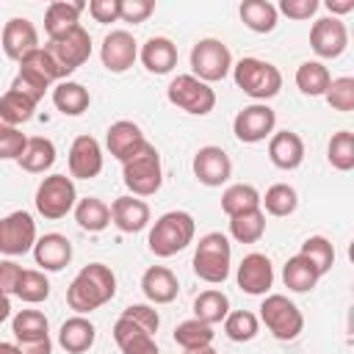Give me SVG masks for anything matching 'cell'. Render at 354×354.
<instances>
[{
	"instance_id": "6",
	"label": "cell",
	"mask_w": 354,
	"mask_h": 354,
	"mask_svg": "<svg viewBox=\"0 0 354 354\" xmlns=\"http://www.w3.org/2000/svg\"><path fill=\"white\" fill-rule=\"evenodd\" d=\"M260 321L277 340H296L304 329V315L301 310L282 293H266L260 304Z\"/></svg>"
},
{
	"instance_id": "18",
	"label": "cell",
	"mask_w": 354,
	"mask_h": 354,
	"mask_svg": "<svg viewBox=\"0 0 354 354\" xmlns=\"http://www.w3.org/2000/svg\"><path fill=\"white\" fill-rule=\"evenodd\" d=\"M102 171V147L94 136H77L69 147V177L94 180Z\"/></svg>"
},
{
	"instance_id": "43",
	"label": "cell",
	"mask_w": 354,
	"mask_h": 354,
	"mask_svg": "<svg viewBox=\"0 0 354 354\" xmlns=\"http://www.w3.org/2000/svg\"><path fill=\"white\" fill-rule=\"evenodd\" d=\"M299 254H301V257H307V260L318 268V274H321V277L335 266V246H332V241H329V238H324V235H310V238H304V243H301Z\"/></svg>"
},
{
	"instance_id": "57",
	"label": "cell",
	"mask_w": 354,
	"mask_h": 354,
	"mask_svg": "<svg viewBox=\"0 0 354 354\" xmlns=\"http://www.w3.org/2000/svg\"><path fill=\"white\" fill-rule=\"evenodd\" d=\"M0 354H19L17 343H0Z\"/></svg>"
},
{
	"instance_id": "29",
	"label": "cell",
	"mask_w": 354,
	"mask_h": 354,
	"mask_svg": "<svg viewBox=\"0 0 354 354\" xmlns=\"http://www.w3.org/2000/svg\"><path fill=\"white\" fill-rule=\"evenodd\" d=\"M53 105L64 113V116H80L88 111L91 105V94L83 83H75V80H61L55 88H53Z\"/></svg>"
},
{
	"instance_id": "9",
	"label": "cell",
	"mask_w": 354,
	"mask_h": 354,
	"mask_svg": "<svg viewBox=\"0 0 354 354\" xmlns=\"http://www.w3.org/2000/svg\"><path fill=\"white\" fill-rule=\"evenodd\" d=\"M166 97H169V102L174 108H180V111H185L191 116H205V113H210L216 108V91L207 83H202L199 77H194V75H177L169 83Z\"/></svg>"
},
{
	"instance_id": "4",
	"label": "cell",
	"mask_w": 354,
	"mask_h": 354,
	"mask_svg": "<svg viewBox=\"0 0 354 354\" xmlns=\"http://www.w3.org/2000/svg\"><path fill=\"white\" fill-rule=\"evenodd\" d=\"M122 180L130 191V196H152L158 194L160 183H163V163H160V152L147 141L130 160L122 163Z\"/></svg>"
},
{
	"instance_id": "11",
	"label": "cell",
	"mask_w": 354,
	"mask_h": 354,
	"mask_svg": "<svg viewBox=\"0 0 354 354\" xmlns=\"http://www.w3.org/2000/svg\"><path fill=\"white\" fill-rule=\"evenodd\" d=\"M36 221L28 210H14L0 218V254L17 257L25 252H33L36 243Z\"/></svg>"
},
{
	"instance_id": "35",
	"label": "cell",
	"mask_w": 354,
	"mask_h": 354,
	"mask_svg": "<svg viewBox=\"0 0 354 354\" xmlns=\"http://www.w3.org/2000/svg\"><path fill=\"white\" fill-rule=\"evenodd\" d=\"M329 80L332 75L321 61H304L296 69V86L307 97H324V91L329 88Z\"/></svg>"
},
{
	"instance_id": "51",
	"label": "cell",
	"mask_w": 354,
	"mask_h": 354,
	"mask_svg": "<svg viewBox=\"0 0 354 354\" xmlns=\"http://www.w3.org/2000/svg\"><path fill=\"white\" fill-rule=\"evenodd\" d=\"M318 0H279L277 11H282L288 19H310L315 11H318Z\"/></svg>"
},
{
	"instance_id": "58",
	"label": "cell",
	"mask_w": 354,
	"mask_h": 354,
	"mask_svg": "<svg viewBox=\"0 0 354 354\" xmlns=\"http://www.w3.org/2000/svg\"><path fill=\"white\" fill-rule=\"evenodd\" d=\"M185 354H216L213 346H202V348H194V351H185Z\"/></svg>"
},
{
	"instance_id": "48",
	"label": "cell",
	"mask_w": 354,
	"mask_h": 354,
	"mask_svg": "<svg viewBox=\"0 0 354 354\" xmlns=\"http://www.w3.org/2000/svg\"><path fill=\"white\" fill-rule=\"evenodd\" d=\"M28 136L19 127L11 124H0V160H17L25 149Z\"/></svg>"
},
{
	"instance_id": "50",
	"label": "cell",
	"mask_w": 354,
	"mask_h": 354,
	"mask_svg": "<svg viewBox=\"0 0 354 354\" xmlns=\"http://www.w3.org/2000/svg\"><path fill=\"white\" fill-rule=\"evenodd\" d=\"M122 315L130 318L133 324H138V326H141L144 332H149V335H155L158 326H160V315H158V310H155L152 304H130V307L122 310Z\"/></svg>"
},
{
	"instance_id": "14",
	"label": "cell",
	"mask_w": 354,
	"mask_h": 354,
	"mask_svg": "<svg viewBox=\"0 0 354 354\" xmlns=\"http://www.w3.org/2000/svg\"><path fill=\"white\" fill-rule=\"evenodd\" d=\"M310 47L318 58H337L348 47V30L337 17H321L310 28Z\"/></svg>"
},
{
	"instance_id": "36",
	"label": "cell",
	"mask_w": 354,
	"mask_h": 354,
	"mask_svg": "<svg viewBox=\"0 0 354 354\" xmlns=\"http://www.w3.org/2000/svg\"><path fill=\"white\" fill-rule=\"evenodd\" d=\"M260 205L266 207L268 216L282 218V216H290L299 207V194L288 183H274L266 194H260Z\"/></svg>"
},
{
	"instance_id": "2",
	"label": "cell",
	"mask_w": 354,
	"mask_h": 354,
	"mask_svg": "<svg viewBox=\"0 0 354 354\" xmlns=\"http://www.w3.org/2000/svg\"><path fill=\"white\" fill-rule=\"evenodd\" d=\"M232 77H235V86L252 97L254 102H266L271 97L279 94L282 88V72L271 64V61H263V58H254V55H246L241 61L232 64Z\"/></svg>"
},
{
	"instance_id": "7",
	"label": "cell",
	"mask_w": 354,
	"mask_h": 354,
	"mask_svg": "<svg viewBox=\"0 0 354 354\" xmlns=\"http://www.w3.org/2000/svg\"><path fill=\"white\" fill-rule=\"evenodd\" d=\"M232 72V53L221 39H199L191 47V75L199 77L202 83H216L224 80Z\"/></svg>"
},
{
	"instance_id": "25",
	"label": "cell",
	"mask_w": 354,
	"mask_h": 354,
	"mask_svg": "<svg viewBox=\"0 0 354 354\" xmlns=\"http://www.w3.org/2000/svg\"><path fill=\"white\" fill-rule=\"evenodd\" d=\"M141 290L152 304H169L180 293V282L171 268L166 266H149L141 277Z\"/></svg>"
},
{
	"instance_id": "38",
	"label": "cell",
	"mask_w": 354,
	"mask_h": 354,
	"mask_svg": "<svg viewBox=\"0 0 354 354\" xmlns=\"http://www.w3.org/2000/svg\"><path fill=\"white\" fill-rule=\"evenodd\" d=\"M47 329H50V324H47V315L41 310H19L14 315V321H11V332H14L17 343L50 337Z\"/></svg>"
},
{
	"instance_id": "23",
	"label": "cell",
	"mask_w": 354,
	"mask_h": 354,
	"mask_svg": "<svg viewBox=\"0 0 354 354\" xmlns=\"http://www.w3.org/2000/svg\"><path fill=\"white\" fill-rule=\"evenodd\" d=\"M86 11V3L80 0H53L44 11V30L50 39H61L72 28L80 25V14Z\"/></svg>"
},
{
	"instance_id": "20",
	"label": "cell",
	"mask_w": 354,
	"mask_h": 354,
	"mask_svg": "<svg viewBox=\"0 0 354 354\" xmlns=\"http://www.w3.org/2000/svg\"><path fill=\"white\" fill-rule=\"evenodd\" d=\"M268 160L282 169V171H293L301 166L304 160V141L299 133L293 130H279V133H271L268 138Z\"/></svg>"
},
{
	"instance_id": "45",
	"label": "cell",
	"mask_w": 354,
	"mask_h": 354,
	"mask_svg": "<svg viewBox=\"0 0 354 354\" xmlns=\"http://www.w3.org/2000/svg\"><path fill=\"white\" fill-rule=\"evenodd\" d=\"M326 158L337 171H351L354 169V133L351 130H337L329 138Z\"/></svg>"
},
{
	"instance_id": "1",
	"label": "cell",
	"mask_w": 354,
	"mask_h": 354,
	"mask_svg": "<svg viewBox=\"0 0 354 354\" xmlns=\"http://www.w3.org/2000/svg\"><path fill=\"white\" fill-rule=\"evenodd\" d=\"M116 296V274L105 263L83 266L66 288V304L77 315H88Z\"/></svg>"
},
{
	"instance_id": "21",
	"label": "cell",
	"mask_w": 354,
	"mask_h": 354,
	"mask_svg": "<svg viewBox=\"0 0 354 354\" xmlns=\"http://www.w3.org/2000/svg\"><path fill=\"white\" fill-rule=\"evenodd\" d=\"M111 224L122 232H141L149 224V205L138 196H116L111 202Z\"/></svg>"
},
{
	"instance_id": "12",
	"label": "cell",
	"mask_w": 354,
	"mask_h": 354,
	"mask_svg": "<svg viewBox=\"0 0 354 354\" xmlns=\"http://www.w3.org/2000/svg\"><path fill=\"white\" fill-rule=\"evenodd\" d=\"M274 127H277V113L266 102H252V105L241 108L232 122V133L243 144H257V141L271 138Z\"/></svg>"
},
{
	"instance_id": "24",
	"label": "cell",
	"mask_w": 354,
	"mask_h": 354,
	"mask_svg": "<svg viewBox=\"0 0 354 354\" xmlns=\"http://www.w3.org/2000/svg\"><path fill=\"white\" fill-rule=\"evenodd\" d=\"M138 58L147 72L152 75H169L177 66V44L166 36H152L138 50Z\"/></svg>"
},
{
	"instance_id": "26",
	"label": "cell",
	"mask_w": 354,
	"mask_h": 354,
	"mask_svg": "<svg viewBox=\"0 0 354 354\" xmlns=\"http://www.w3.org/2000/svg\"><path fill=\"white\" fill-rule=\"evenodd\" d=\"M97 340V329L86 315H72L58 329V346L66 354H86Z\"/></svg>"
},
{
	"instance_id": "47",
	"label": "cell",
	"mask_w": 354,
	"mask_h": 354,
	"mask_svg": "<svg viewBox=\"0 0 354 354\" xmlns=\"http://www.w3.org/2000/svg\"><path fill=\"white\" fill-rule=\"evenodd\" d=\"M11 88L14 91H19L22 97H28L30 102H41L44 100V91L50 88V83L47 80H41L39 75H33V72H28V69H19L17 75H14V80H11Z\"/></svg>"
},
{
	"instance_id": "59",
	"label": "cell",
	"mask_w": 354,
	"mask_h": 354,
	"mask_svg": "<svg viewBox=\"0 0 354 354\" xmlns=\"http://www.w3.org/2000/svg\"><path fill=\"white\" fill-rule=\"evenodd\" d=\"M0 124H3V122H0Z\"/></svg>"
},
{
	"instance_id": "37",
	"label": "cell",
	"mask_w": 354,
	"mask_h": 354,
	"mask_svg": "<svg viewBox=\"0 0 354 354\" xmlns=\"http://www.w3.org/2000/svg\"><path fill=\"white\" fill-rule=\"evenodd\" d=\"M266 232V213L257 207V210H246V213H238L230 218V235L238 241V243H257Z\"/></svg>"
},
{
	"instance_id": "22",
	"label": "cell",
	"mask_w": 354,
	"mask_h": 354,
	"mask_svg": "<svg viewBox=\"0 0 354 354\" xmlns=\"http://www.w3.org/2000/svg\"><path fill=\"white\" fill-rule=\"evenodd\" d=\"M33 257H36V266H41L44 271H61L72 263V243L61 232H47L36 238Z\"/></svg>"
},
{
	"instance_id": "41",
	"label": "cell",
	"mask_w": 354,
	"mask_h": 354,
	"mask_svg": "<svg viewBox=\"0 0 354 354\" xmlns=\"http://www.w3.org/2000/svg\"><path fill=\"white\" fill-rule=\"evenodd\" d=\"M33 111H36V102H30L28 97H22V94L14 91V88H8V91L0 97V122H3V124L19 127L22 122L33 119Z\"/></svg>"
},
{
	"instance_id": "49",
	"label": "cell",
	"mask_w": 354,
	"mask_h": 354,
	"mask_svg": "<svg viewBox=\"0 0 354 354\" xmlns=\"http://www.w3.org/2000/svg\"><path fill=\"white\" fill-rule=\"evenodd\" d=\"M155 14L152 0H119V19L130 25H141Z\"/></svg>"
},
{
	"instance_id": "30",
	"label": "cell",
	"mask_w": 354,
	"mask_h": 354,
	"mask_svg": "<svg viewBox=\"0 0 354 354\" xmlns=\"http://www.w3.org/2000/svg\"><path fill=\"white\" fill-rule=\"evenodd\" d=\"M318 279H321V274H318V268L307 257H301V254L288 257V263L282 268V282H285L288 290L307 293V290H313L318 285Z\"/></svg>"
},
{
	"instance_id": "15",
	"label": "cell",
	"mask_w": 354,
	"mask_h": 354,
	"mask_svg": "<svg viewBox=\"0 0 354 354\" xmlns=\"http://www.w3.org/2000/svg\"><path fill=\"white\" fill-rule=\"evenodd\" d=\"M100 58H102V66L108 72H113V75L127 72L136 64V58H138V44H136L133 33H127V30H111L102 39Z\"/></svg>"
},
{
	"instance_id": "32",
	"label": "cell",
	"mask_w": 354,
	"mask_h": 354,
	"mask_svg": "<svg viewBox=\"0 0 354 354\" xmlns=\"http://www.w3.org/2000/svg\"><path fill=\"white\" fill-rule=\"evenodd\" d=\"M230 313V299L218 288H207L194 299V318L202 324H221Z\"/></svg>"
},
{
	"instance_id": "33",
	"label": "cell",
	"mask_w": 354,
	"mask_h": 354,
	"mask_svg": "<svg viewBox=\"0 0 354 354\" xmlns=\"http://www.w3.org/2000/svg\"><path fill=\"white\" fill-rule=\"evenodd\" d=\"M75 221L86 232H102L111 224V207L97 196H83L75 205Z\"/></svg>"
},
{
	"instance_id": "10",
	"label": "cell",
	"mask_w": 354,
	"mask_h": 354,
	"mask_svg": "<svg viewBox=\"0 0 354 354\" xmlns=\"http://www.w3.org/2000/svg\"><path fill=\"white\" fill-rule=\"evenodd\" d=\"M44 50L55 58V64L61 66L64 75H72L77 66H83L91 55V36L83 25L72 28L69 33H64L61 39H50L44 44Z\"/></svg>"
},
{
	"instance_id": "5",
	"label": "cell",
	"mask_w": 354,
	"mask_h": 354,
	"mask_svg": "<svg viewBox=\"0 0 354 354\" xmlns=\"http://www.w3.org/2000/svg\"><path fill=\"white\" fill-rule=\"evenodd\" d=\"M232 246L224 232H207L199 238L194 252V274L207 285H221L230 277Z\"/></svg>"
},
{
	"instance_id": "28",
	"label": "cell",
	"mask_w": 354,
	"mask_h": 354,
	"mask_svg": "<svg viewBox=\"0 0 354 354\" xmlns=\"http://www.w3.org/2000/svg\"><path fill=\"white\" fill-rule=\"evenodd\" d=\"M17 163L28 174H44L55 163V144L50 138H44V136H30L25 141V149L17 158Z\"/></svg>"
},
{
	"instance_id": "54",
	"label": "cell",
	"mask_w": 354,
	"mask_h": 354,
	"mask_svg": "<svg viewBox=\"0 0 354 354\" xmlns=\"http://www.w3.org/2000/svg\"><path fill=\"white\" fill-rule=\"evenodd\" d=\"M17 351L19 354H53V343H50V337L25 340V343H17Z\"/></svg>"
},
{
	"instance_id": "31",
	"label": "cell",
	"mask_w": 354,
	"mask_h": 354,
	"mask_svg": "<svg viewBox=\"0 0 354 354\" xmlns=\"http://www.w3.org/2000/svg\"><path fill=\"white\" fill-rule=\"evenodd\" d=\"M238 14H241V22L254 33H271L277 28V17H279L277 6L268 0H243Z\"/></svg>"
},
{
	"instance_id": "16",
	"label": "cell",
	"mask_w": 354,
	"mask_h": 354,
	"mask_svg": "<svg viewBox=\"0 0 354 354\" xmlns=\"http://www.w3.org/2000/svg\"><path fill=\"white\" fill-rule=\"evenodd\" d=\"M235 279H238V288L243 293H249V296H266L271 290V285H274V266H271V260L266 254L252 252V254H246L241 260Z\"/></svg>"
},
{
	"instance_id": "19",
	"label": "cell",
	"mask_w": 354,
	"mask_h": 354,
	"mask_svg": "<svg viewBox=\"0 0 354 354\" xmlns=\"http://www.w3.org/2000/svg\"><path fill=\"white\" fill-rule=\"evenodd\" d=\"M144 144H147V138H144L141 127H138L136 122H130V119H119V122H113V124L105 130V147H108V152H111L119 163L130 160Z\"/></svg>"
},
{
	"instance_id": "44",
	"label": "cell",
	"mask_w": 354,
	"mask_h": 354,
	"mask_svg": "<svg viewBox=\"0 0 354 354\" xmlns=\"http://www.w3.org/2000/svg\"><path fill=\"white\" fill-rule=\"evenodd\" d=\"M14 296H19L25 304H39L50 296V279L44 277V271L22 268V277H19V285H17Z\"/></svg>"
},
{
	"instance_id": "13",
	"label": "cell",
	"mask_w": 354,
	"mask_h": 354,
	"mask_svg": "<svg viewBox=\"0 0 354 354\" xmlns=\"http://www.w3.org/2000/svg\"><path fill=\"white\" fill-rule=\"evenodd\" d=\"M191 166H194V177L202 185H207V188H218V185H224L232 177V160H230V155L221 147H213V144L199 147Z\"/></svg>"
},
{
	"instance_id": "40",
	"label": "cell",
	"mask_w": 354,
	"mask_h": 354,
	"mask_svg": "<svg viewBox=\"0 0 354 354\" xmlns=\"http://www.w3.org/2000/svg\"><path fill=\"white\" fill-rule=\"evenodd\" d=\"M213 326L210 324H202L196 318H188L183 324L174 326V343L183 348V351H194V348H202V346H213Z\"/></svg>"
},
{
	"instance_id": "17",
	"label": "cell",
	"mask_w": 354,
	"mask_h": 354,
	"mask_svg": "<svg viewBox=\"0 0 354 354\" xmlns=\"http://www.w3.org/2000/svg\"><path fill=\"white\" fill-rule=\"evenodd\" d=\"M0 44H3V53L11 58V61H22L28 53H33L39 47V30L30 19L25 17H11L6 25H3V36H0Z\"/></svg>"
},
{
	"instance_id": "3",
	"label": "cell",
	"mask_w": 354,
	"mask_h": 354,
	"mask_svg": "<svg viewBox=\"0 0 354 354\" xmlns=\"http://www.w3.org/2000/svg\"><path fill=\"white\" fill-rule=\"evenodd\" d=\"M194 232H196V224H194V216L185 213V210H169L163 213L152 230H149V252L155 257H171L177 252H183L191 241H194Z\"/></svg>"
},
{
	"instance_id": "55",
	"label": "cell",
	"mask_w": 354,
	"mask_h": 354,
	"mask_svg": "<svg viewBox=\"0 0 354 354\" xmlns=\"http://www.w3.org/2000/svg\"><path fill=\"white\" fill-rule=\"evenodd\" d=\"M324 6H326V11H329L332 17H337V19H340V14L354 11V0H326Z\"/></svg>"
},
{
	"instance_id": "39",
	"label": "cell",
	"mask_w": 354,
	"mask_h": 354,
	"mask_svg": "<svg viewBox=\"0 0 354 354\" xmlns=\"http://www.w3.org/2000/svg\"><path fill=\"white\" fill-rule=\"evenodd\" d=\"M221 324H224V335L235 343H249L260 332V318L252 310H230Z\"/></svg>"
},
{
	"instance_id": "42",
	"label": "cell",
	"mask_w": 354,
	"mask_h": 354,
	"mask_svg": "<svg viewBox=\"0 0 354 354\" xmlns=\"http://www.w3.org/2000/svg\"><path fill=\"white\" fill-rule=\"evenodd\" d=\"M19 69H28V72L39 75V77H41V80H47L50 86H53L55 80L61 83V80L66 77V75L61 72V66L55 64V58H53V55H50L44 47H36L33 53H28V55L19 61Z\"/></svg>"
},
{
	"instance_id": "8",
	"label": "cell",
	"mask_w": 354,
	"mask_h": 354,
	"mask_svg": "<svg viewBox=\"0 0 354 354\" xmlns=\"http://www.w3.org/2000/svg\"><path fill=\"white\" fill-rule=\"evenodd\" d=\"M36 210L39 216L58 221L64 218L69 210H75L77 205V191H75V180L66 174H50L39 183L36 188Z\"/></svg>"
},
{
	"instance_id": "46",
	"label": "cell",
	"mask_w": 354,
	"mask_h": 354,
	"mask_svg": "<svg viewBox=\"0 0 354 354\" xmlns=\"http://www.w3.org/2000/svg\"><path fill=\"white\" fill-rule=\"evenodd\" d=\"M324 97L332 111H340V113L354 111V77H332Z\"/></svg>"
},
{
	"instance_id": "56",
	"label": "cell",
	"mask_w": 354,
	"mask_h": 354,
	"mask_svg": "<svg viewBox=\"0 0 354 354\" xmlns=\"http://www.w3.org/2000/svg\"><path fill=\"white\" fill-rule=\"evenodd\" d=\"M8 315H11V299H8L6 293H0V324H3Z\"/></svg>"
},
{
	"instance_id": "27",
	"label": "cell",
	"mask_w": 354,
	"mask_h": 354,
	"mask_svg": "<svg viewBox=\"0 0 354 354\" xmlns=\"http://www.w3.org/2000/svg\"><path fill=\"white\" fill-rule=\"evenodd\" d=\"M113 340L122 348V354H160L155 335L144 332L138 324H133L130 318L119 315L113 324Z\"/></svg>"
},
{
	"instance_id": "53",
	"label": "cell",
	"mask_w": 354,
	"mask_h": 354,
	"mask_svg": "<svg viewBox=\"0 0 354 354\" xmlns=\"http://www.w3.org/2000/svg\"><path fill=\"white\" fill-rule=\"evenodd\" d=\"M19 277H22V266L14 263V260H0V293L11 296L19 285Z\"/></svg>"
},
{
	"instance_id": "34",
	"label": "cell",
	"mask_w": 354,
	"mask_h": 354,
	"mask_svg": "<svg viewBox=\"0 0 354 354\" xmlns=\"http://www.w3.org/2000/svg\"><path fill=\"white\" fill-rule=\"evenodd\" d=\"M257 207H260V191L249 183H232L221 194V210L230 218L238 213H246V210H257Z\"/></svg>"
},
{
	"instance_id": "52",
	"label": "cell",
	"mask_w": 354,
	"mask_h": 354,
	"mask_svg": "<svg viewBox=\"0 0 354 354\" xmlns=\"http://www.w3.org/2000/svg\"><path fill=\"white\" fill-rule=\"evenodd\" d=\"M86 8H88L91 19L100 22V25L119 22V0H91Z\"/></svg>"
}]
</instances>
